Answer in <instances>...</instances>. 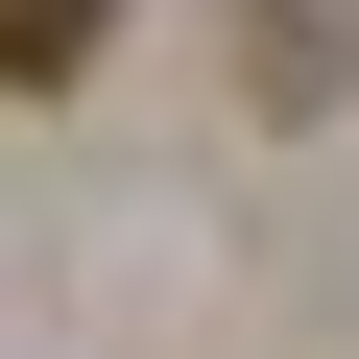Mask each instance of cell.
<instances>
[{"instance_id":"obj_2","label":"cell","mask_w":359,"mask_h":359,"mask_svg":"<svg viewBox=\"0 0 359 359\" xmlns=\"http://www.w3.org/2000/svg\"><path fill=\"white\" fill-rule=\"evenodd\" d=\"M335 48H359V0H264V25H240V72H264V96H311Z\"/></svg>"},{"instance_id":"obj_1","label":"cell","mask_w":359,"mask_h":359,"mask_svg":"<svg viewBox=\"0 0 359 359\" xmlns=\"http://www.w3.org/2000/svg\"><path fill=\"white\" fill-rule=\"evenodd\" d=\"M96 48H120V0H0V96H72Z\"/></svg>"}]
</instances>
